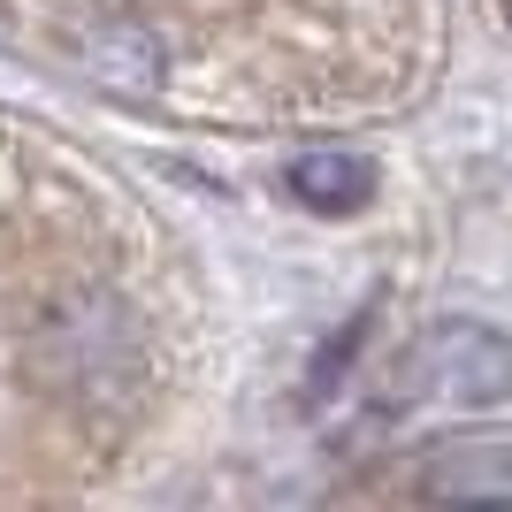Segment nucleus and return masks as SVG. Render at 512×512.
Here are the masks:
<instances>
[{"label":"nucleus","mask_w":512,"mask_h":512,"mask_svg":"<svg viewBox=\"0 0 512 512\" xmlns=\"http://www.w3.org/2000/svg\"><path fill=\"white\" fill-rule=\"evenodd\" d=\"M505 398H512V344L497 329H474V321L428 329L398 367V390H390V406H459V413L505 406Z\"/></svg>","instance_id":"obj_1"},{"label":"nucleus","mask_w":512,"mask_h":512,"mask_svg":"<svg viewBox=\"0 0 512 512\" xmlns=\"http://www.w3.org/2000/svg\"><path fill=\"white\" fill-rule=\"evenodd\" d=\"M291 192L321 214H344V207H367L375 199V161L352 146H314L291 161Z\"/></svg>","instance_id":"obj_2"},{"label":"nucleus","mask_w":512,"mask_h":512,"mask_svg":"<svg viewBox=\"0 0 512 512\" xmlns=\"http://www.w3.org/2000/svg\"><path fill=\"white\" fill-rule=\"evenodd\" d=\"M428 497H459V505H512V451L505 444H467L444 451L421 482Z\"/></svg>","instance_id":"obj_3"}]
</instances>
